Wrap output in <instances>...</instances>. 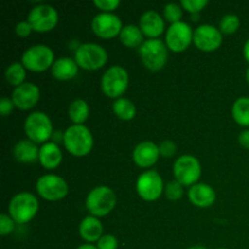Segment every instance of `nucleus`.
Returning <instances> with one entry per match:
<instances>
[{
	"label": "nucleus",
	"mask_w": 249,
	"mask_h": 249,
	"mask_svg": "<svg viewBox=\"0 0 249 249\" xmlns=\"http://www.w3.org/2000/svg\"><path fill=\"white\" fill-rule=\"evenodd\" d=\"M63 143L71 155L75 157H84L91 151L94 139L87 126L74 124L65 131Z\"/></svg>",
	"instance_id": "1"
},
{
	"label": "nucleus",
	"mask_w": 249,
	"mask_h": 249,
	"mask_svg": "<svg viewBox=\"0 0 249 249\" xmlns=\"http://www.w3.org/2000/svg\"><path fill=\"white\" fill-rule=\"evenodd\" d=\"M39 209L38 199L29 192L15 195L9 203V214L16 224H26L36 215Z\"/></svg>",
	"instance_id": "2"
},
{
	"label": "nucleus",
	"mask_w": 249,
	"mask_h": 249,
	"mask_svg": "<svg viewBox=\"0 0 249 249\" xmlns=\"http://www.w3.org/2000/svg\"><path fill=\"white\" fill-rule=\"evenodd\" d=\"M117 196L113 190L107 186H97L88 195L85 206L92 216H106L114 209Z\"/></svg>",
	"instance_id": "3"
},
{
	"label": "nucleus",
	"mask_w": 249,
	"mask_h": 249,
	"mask_svg": "<svg viewBox=\"0 0 249 249\" xmlns=\"http://www.w3.org/2000/svg\"><path fill=\"white\" fill-rule=\"evenodd\" d=\"M74 60L83 70L96 71L106 65L108 55L101 45L88 43L78 46L74 53Z\"/></svg>",
	"instance_id": "4"
},
{
	"label": "nucleus",
	"mask_w": 249,
	"mask_h": 249,
	"mask_svg": "<svg viewBox=\"0 0 249 249\" xmlns=\"http://www.w3.org/2000/svg\"><path fill=\"white\" fill-rule=\"evenodd\" d=\"M140 57L143 66L152 72H158L167 63L168 48L160 39H150L140 46Z\"/></svg>",
	"instance_id": "5"
},
{
	"label": "nucleus",
	"mask_w": 249,
	"mask_h": 249,
	"mask_svg": "<svg viewBox=\"0 0 249 249\" xmlns=\"http://www.w3.org/2000/svg\"><path fill=\"white\" fill-rule=\"evenodd\" d=\"M129 74L122 66H113L104 73L101 79V89L107 97L117 99L128 89Z\"/></svg>",
	"instance_id": "6"
},
{
	"label": "nucleus",
	"mask_w": 249,
	"mask_h": 249,
	"mask_svg": "<svg viewBox=\"0 0 249 249\" xmlns=\"http://www.w3.org/2000/svg\"><path fill=\"white\" fill-rule=\"evenodd\" d=\"M24 133L34 143H46L53 136L51 119L43 112H33L24 122Z\"/></svg>",
	"instance_id": "7"
},
{
	"label": "nucleus",
	"mask_w": 249,
	"mask_h": 249,
	"mask_svg": "<svg viewBox=\"0 0 249 249\" xmlns=\"http://www.w3.org/2000/svg\"><path fill=\"white\" fill-rule=\"evenodd\" d=\"M173 173L175 180L179 181L182 186H194L201 178V163L191 155L181 156L175 160Z\"/></svg>",
	"instance_id": "8"
},
{
	"label": "nucleus",
	"mask_w": 249,
	"mask_h": 249,
	"mask_svg": "<svg viewBox=\"0 0 249 249\" xmlns=\"http://www.w3.org/2000/svg\"><path fill=\"white\" fill-rule=\"evenodd\" d=\"M53 51L46 45H34L22 55V65L32 72H45L53 65Z\"/></svg>",
	"instance_id": "9"
},
{
	"label": "nucleus",
	"mask_w": 249,
	"mask_h": 249,
	"mask_svg": "<svg viewBox=\"0 0 249 249\" xmlns=\"http://www.w3.org/2000/svg\"><path fill=\"white\" fill-rule=\"evenodd\" d=\"M36 192L46 201H60L67 196L68 185L65 179L57 175H44L36 181Z\"/></svg>",
	"instance_id": "10"
},
{
	"label": "nucleus",
	"mask_w": 249,
	"mask_h": 249,
	"mask_svg": "<svg viewBox=\"0 0 249 249\" xmlns=\"http://www.w3.org/2000/svg\"><path fill=\"white\" fill-rule=\"evenodd\" d=\"M33 31L38 33H46L53 31L58 22V14L55 7L50 5H38L29 12L28 19Z\"/></svg>",
	"instance_id": "11"
},
{
	"label": "nucleus",
	"mask_w": 249,
	"mask_h": 249,
	"mask_svg": "<svg viewBox=\"0 0 249 249\" xmlns=\"http://www.w3.org/2000/svg\"><path fill=\"white\" fill-rule=\"evenodd\" d=\"M163 180L156 170H147L139 177L136 181V191L139 196L147 202L156 201L163 194Z\"/></svg>",
	"instance_id": "12"
},
{
	"label": "nucleus",
	"mask_w": 249,
	"mask_h": 249,
	"mask_svg": "<svg viewBox=\"0 0 249 249\" xmlns=\"http://www.w3.org/2000/svg\"><path fill=\"white\" fill-rule=\"evenodd\" d=\"M194 41V31L185 22L172 24L167 31L165 45L174 53H182Z\"/></svg>",
	"instance_id": "13"
},
{
	"label": "nucleus",
	"mask_w": 249,
	"mask_h": 249,
	"mask_svg": "<svg viewBox=\"0 0 249 249\" xmlns=\"http://www.w3.org/2000/svg\"><path fill=\"white\" fill-rule=\"evenodd\" d=\"M194 43L201 51L212 53L220 48L223 43V33L211 24H202L195 29Z\"/></svg>",
	"instance_id": "14"
},
{
	"label": "nucleus",
	"mask_w": 249,
	"mask_h": 249,
	"mask_svg": "<svg viewBox=\"0 0 249 249\" xmlns=\"http://www.w3.org/2000/svg\"><path fill=\"white\" fill-rule=\"evenodd\" d=\"M91 28L99 38L112 39L121 34L123 27L118 16L108 14V12H102L94 17L91 22Z\"/></svg>",
	"instance_id": "15"
},
{
	"label": "nucleus",
	"mask_w": 249,
	"mask_h": 249,
	"mask_svg": "<svg viewBox=\"0 0 249 249\" xmlns=\"http://www.w3.org/2000/svg\"><path fill=\"white\" fill-rule=\"evenodd\" d=\"M40 99V90L33 83H24L19 85L12 92V102L15 107L22 111L33 108Z\"/></svg>",
	"instance_id": "16"
},
{
	"label": "nucleus",
	"mask_w": 249,
	"mask_h": 249,
	"mask_svg": "<svg viewBox=\"0 0 249 249\" xmlns=\"http://www.w3.org/2000/svg\"><path fill=\"white\" fill-rule=\"evenodd\" d=\"M160 147L151 141L140 142L133 151V160L141 168H150L160 158Z\"/></svg>",
	"instance_id": "17"
},
{
	"label": "nucleus",
	"mask_w": 249,
	"mask_h": 249,
	"mask_svg": "<svg viewBox=\"0 0 249 249\" xmlns=\"http://www.w3.org/2000/svg\"><path fill=\"white\" fill-rule=\"evenodd\" d=\"M189 199L194 206L199 208H208L214 204L216 194L212 186L207 184H196L190 187Z\"/></svg>",
	"instance_id": "18"
},
{
	"label": "nucleus",
	"mask_w": 249,
	"mask_h": 249,
	"mask_svg": "<svg viewBox=\"0 0 249 249\" xmlns=\"http://www.w3.org/2000/svg\"><path fill=\"white\" fill-rule=\"evenodd\" d=\"M140 29L148 38H158L164 32V19L156 11H146L140 18Z\"/></svg>",
	"instance_id": "19"
},
{
	"label": "nucleus",
	"mask_w": 249,
	"mask_h": 249,
	"mask_svg": "<svg viewBox=\"0 0 249 249\" xmlns=\"http://www.w3.org/2000/svg\"><path fill=\"white\" fill-rule=\"evenodd\" d=\"M39 162L45 169H55L62 162V152L55 142H46L39 150Z\"/></svg>",
	"instance_id": "20"
},
{
	"label": "nucleus",
	"mask_w": 249,
	"mask_h": 249,
	"mask_svg": "<svg viewBox=\"0 0 249 249\" xmlns=\"http://www.w3.org/2000/svg\"><path fill=\"white\" fill-rule=\"evenodd\" d=\"M104 228L96 216H87L82 220L79 225L80 237L87 242H99L102 237Z\"/></svg>",
	"instance_id": "21"
},
{
	"label": "nucleus",
	"mask_w": 249,
	"mask_h": 249,
	"mask_svg": "<svg viewBox=\"0 0 249 249\" xmlns=\"http://www.w3.org/2000/svg\"><path fill=\"white\" fill-rule=\"evenodd\" d=\"M78 67L75 60L70 57H61L53 62L51 73L57 80H71L77 75Z\"/></svg>",
	"instance_id": "22"
},
{
	"label": "nucleus",
	"mask_w": 249,
	"mask_h": 249,
	"mask_svg": "<svg viewBox=\"0 0 249 249\" xmlns=\"http://www.w3.org/2000/svg\"><path fill=\"white\" fill-rule=\"evenodd\" d=\"M39 150L36 143L31 140H22L14 147V156L21 163H33L39 160Z\"/></svg>",
	"instance_id": "23"
},
{
	"label": "nucleus",
	"mask_w": 249,
	"mask_h": 249,
	"mask_svg": "<svg viewBox=\"0 0 249 249\" xmlns=\"http://www.w3.org/2000/svg\"><path fill=\"white\" fill-rule=\"evenodd\" d=\"M119 38H121L122 44L128 48H138L145 43L142 31L134 24H128V26L123 27L121 34H119Z\"/></svg>",
	"instance_id": "24"
},
{
	"label": "nucleus",
	"mask_w": 249,
	"mask_h": 249,
	"mask_svg": "<svg viewBox=\"0 0 249 249\" xmlns=\"http://www.w3.org/2000/svg\"><path fill=\"white\" fill-rule=\"evenodd\" d=\"M68 116L71 121L77 125H83L89 117V105L84 100H74L68 108Z\"/></svg>",
	"instance_id": "25"
},
{
	"label": "nucleus",
	"mask_w": 249,
	"mask_h": 249,
	"mask_svg": "<svg viewBox=\"0 0 249 249\" xmlns=\"http://www.w3.org/2000/svg\"><path fill=\"white\" fill-rule=\"evenodd\" d=\"M113 112L122 121H131L136 114V107L130 100L119 97L113 102Z\"/></svg>",
	"instance_id": "26"
},
{
	"label": "nucleus",
	"mask_w": 249,
	"mask_h": 249,
	"mask_svg": "<svg viewBox=\"0 0 249 249\" xmlns=\"http://www.w3.org/2000/svg\"><path fill=\"white\" fill-rule=\"evenodd\" d=\"M232 117L240 125L249 126V97H240L233 102Z\"/></svg>",
	"instance_id": "27"
},
{
	"label": "nucleus",
	"mask_w": 249,
	"mask_h": 249,
	"mask_svg": "<svg viewBox=\"0 0 249 249\" xmlns=\"http://www.w3.org/2000/svg\"><path fill=\"white\" fill-rule=\"evenodd\" d=\"M5 78H6L7 83H10L14 87H19V85L24 84V79H26V70H24L23 65L18 62H15L10 65L6 68L5 72Z\"/></svg>",
	"instance_id": "28"
},
{
	"label": "nucleus",
	"mask_w": 249,
	"mask_h": 249,
	"mask_svg": "<svg viewBox=\"0 0 249 249\" xmlns=\"http://www.w3.org/2000/svg\"><path fill=\"white\" fill-rule=\"evenodd\" d=\"M240 28V18L236 15H226L220 21V32L224 34H233Z\"/></svg>",
	"instance_id": "29"
},
{
	"label": "nucleus",
	"mask_w": 249,
	"mask_h": 249,
	"mask_svg": "<svg viewBox=\"0 0 249 249\" xmlns=\"http://www.w3.org/2000/svg\"><path fill=\"white\" fill-rule=\"evenodd\" d=\"M184 195V186L179 181L174 180L165 185V196L170 201H178Z\"/></svg>",
	"instance_id": "30"
},
{
	"label": "nucleus",
	"mask_w": 249,
	"mask_h": 249,
	"mask_svg": "<svg viewBox=\"0 0 249 249\" xmlns=\"http://www.w3.org/2000/svg\"><path fill=\"white\" fill-rule=\"evenodd\" d=\"M164 17L168 22H172V24L181 22L182 18V9L178 4H168L164 6Z\"/></svg>",
	"instance_id": "31"
},
{
	"label": "nucleus",
	"mask_w": 249,
	"mask_h": 249,
	"mask_svg": "<svg viewBox=\"0 0 249 249\" xmlns=\"http://www.w3.org/2000/svg\"><path fill=\"white\" fill-rule=\"evenodd\" d=\"M208 5L207 0H182L181 6L192 15L199 14Z\"/></svg>",
	"instance_id": "32"
},
{
	"label": "nucleus",
	"mask_w": 249,
	"mask_h": 249,
	"mask_svg": "<svg viewBox=\"0 0 249 249\" xmlns=\"http://www.w3.org/2000/svg\"><path fill=\"white\" fill-rule=\"evenodd\" d=\"M15 221L7 214H1L0 215V233L1 236H7L14 231Z\"/></svg>",
	"instance_id": "33"
},
{
	"label": "nucleus",
	"mask_w": 249,
	"mask_h": 249,
	"mask_svg": "<svg viewBox=\"0 0 249 249\" xmlns=\"http://www.w3.org/2000/svg\"><path fill=\"white\" fill-rule=\"evenodd\" d=\"M99 249H117L118 248V240L113 235H104L97 242Z\"/></svg>",
	"instance_id": "34"
},
{
	"label": "nucleus",
	"mask_w": 249,
	"mask_h": 249,
	"mask_svg": "<svg viewBox=\"0 0 249 249\" xmlns=\"http://www.w3.org/2000/svg\"><path fill=\"white\" fill-rule=\"evenodd\" d=\"M121 2L118 0H95L94 5L97 9L102 10L104 12H108L111 14V11L116 10L119 6Z\"/></svg>",
	"instance_id": "35"
},
{
	"label": "nucleus",
	"mask_w": 249,
	"mask_h": 249,
	"mask_svg": "<svg viewBox=\"0 0 249 249\" xmlns=\"http://www.w3.org/2000/svg\"><path fill=\"white\" fill-rule=\"evenodd\" d=\"M158 147H160V155L162 156V157L170 158L175 155V152H177V145H175V142H173V141L170 140L163 141Z\"/></svg>",
	"instance_id": "36"
},
{
	"label": "nucleus",
	"mask_w": 249,
	"mask_h": 249,
	"mask_svg": "<svg viewBox=\"0 0 249 249\" xmlns=\"http://www.w3.org/2000/svg\"><path fill=\"white\" fill-rule=\"evenodd\" d=\"M32 31H33V28H32L31 23H29L28 21L18 22V23L16 24V27H15V32H16L17 36H21V38L28 36L29 34L32 33Z\"/></svg>",
	"instance_id": "37"
},
{
	"label": "nucleus",
	"mask_w": 249,
	"mask_h": 249,
	"mask_svg": "<svg viewBox=\"0 0 249 249\" xmlns=\"http://www.w3.org/2000/svg\"><path fill=\"white\" fill-rule=\"evenodd\" d=\"M14 102L12 100H10L9 97H2L1 101H0V113L2 117H6L14 111Z\"/></svg>",
	"instance_id": "38"
},
{
	"label": "nucleus",
	"mask_w": 249,
	"mask_h": 249,
	"mask_svg": "<svg viewBox=\"0 0 249 249\" xmlns=\"http://www.w3.org/2000/svg\"><path fill=\"white\" fill-rule=\"evenodd\" d=\"M238 142H240V145L242 147L249 150V129L240 134V136H238Z\"/></svg>",
	"instance_id": "39"
},
{
	"label": "nucleus",
	"mask_w": 249,
	"mask_h": 249,
	"mask_svg": "<svg viewBox=\"0 0 249 249\" xmlns=\"http://www.w3.org/2000/svg\"><path fill=\"white\" fill-rule=\"evenodd\" d=\"M243 55H245V58L247 60V62H249V39L246 41L245 48H243Z\"/></svg>",
	"instance_id": "40"
},
{
	"label": "nucleus",
	"mask_w": 249,
	"mask_h": 249,
	"mask_svg": "<svg viewBox=\"0 0 249 249\" xmlns=\"http://www.w3.org/2000/svg\"><path fill=\"white\" fill-rule=\"evenodd\" d=\"M77 249H99V248H97V246L90 245V243H85V245L79 246Z\"/></svg>",
	"instance_id": "41"
},
{
	"label": "nucleus",
	"mask_w": 249,
	"mask_h": 249,
	"mask_svg": "<svg viewBox=\"0 0 249 249\" xmlns=\"http://www.w3.org/2000/svg\"><path fill=\"white\" fill-rule=\"evenodd\" d=\"M189 249H207V248L202 247V246H194V247H190Z\"/></svg>",
	"instance_id": "42"
},
{
	"label": "nucleus",
	"mask_w": 249,
	"mask_h": 249,
	"mask_svg": "<svg viewBox=\"0 0 249 249\" xmlns=\"http://www.w3.org/2000/svg\"><path fill=\"white\" fill-rule=\"evenodd\" d=\"M198 17H199V14L192 15V19H194V21H198Z\"/></svg>",
	"instance_id": "43"
},
{
	"label": "nucleus",
	"mask_w": 249,
	"mask_h": 249,
	"mask_svg": "<svg viewBox=\"0 0 249 249\" xmlns=\"http://www.w3.org/2000/svg\"><path fill=\"white\" fill-rule=\"evenodd\" d=\"M246 79H247V83L249 84V68L247 70V72H246Z\"/></svg>",
	"instance_id": "44"
},
{
	"label": "nucleus",
	"mask_w": 249,
	"mask_h": 249,
	"mask_svg": "<svg viewBox=\"0 0 249 249\" xmlns=\"http://www.w3.org/2000/svg\"><path fill=\"white\" fill-rule=\"evenodd\" d=\"M218 249H226V248H218Z\"/></svg>",
	"instance_id": "45"
}]
</instances>
